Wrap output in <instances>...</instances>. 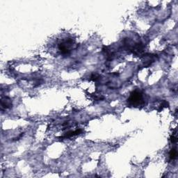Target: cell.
Wrapping results in <instances>:
<instances>
[{
	"label": "cell",
	"mask_w": 178,
	"mask_h": 178,
	"mask_svg": "<svg viewBox=\"0 0 178 178\" xmlns=\"http://www.w3.org/2000/svg\"><path fill=\"white\" fill-rule=\"evenodd\" d=\"M74 45V41L72 39H66L63 40L59 45V50L63 55H68L71 52V49Z\"/></svg>",
	"instance_id": "cell-2"
},
{
	"label": "cell",
	"mask_w": 178,
	"mask_h": 178,
	"mask_svg": "<svg viewBox=\"0 0 178 178\" xmlns=\"http://www.w3.org/2000/svg\"><path fill=\"white\" fill-rule=\"evenodd\" d=\"M12 101L9 98L4 97L2 98L1 100V108H4V109H7L12 107Z\"/></svg>",
	"instance_id": "cell-3"
},
{
	"label": "cell",
	"mask_w": 178,
	"mask_h": 178,
	"mask_svg": "<svg viewBox=\"0 0 178 178\" xmlns=\"http://www.w3.org/2000/svg\"><path fill=\"white\" fill-rule=\"evenodd\" d=\"M170 140H171V142H172V143H177V136H176V134L175 135L173 134V136H171V138H170Z\"/></svg>",
	"instance_id": "cell-6"
},
{
	"label": "cell",
	"mask_w": 178,
	"mask_h": 178,
	"mask_svg": "<svg viewBox=\"0 0 178 178\" xmlns=\"http://www.w3.org/2000/svg\"><path fill=\"white\" fill-rule=\"evenodd\" d=\"M81 132V130H77L75 131H70L65 134V136H63V138H71V137H73L74 136H77L80 134Z\"/></svg>",
	"instance_id": "cell-4"
},
{
	"label": "cell",
	"mask_w": 178,
	"mask_h": 178,
	"mask_svg": "<svg viewBox=\"0 0 178 178\" xmlns=\"http://www.w3.org/2000/svg\"><path fill=\"white\" fill-rule=\"evenodd\" d=\"M177 157V152L176 150V149H172L170 150V152H169V159L170 160H175Z\"/></svg>",
	"instance_id": "cell-5"
},
{
	"label": "cell",
	"mask_w": 178,
	"mask_h": 178,
	"mask_svg": "<svg viewBox=\"0 0 178 178\" xmlns=\"http://www.w3.org/2000/svg\"><path fill=\"white\" fill-rule=\"evenodd\" d=\"M128 103L130 106L134 107H140L145 104L143 95L141 91L135 90L130 93V97L128 99Z\"/></svg>",
	"instance_id": "cell-1"
}]
</instances>
